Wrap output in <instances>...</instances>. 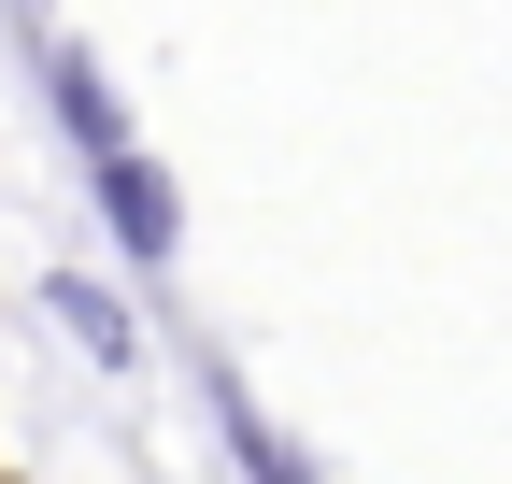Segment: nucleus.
I'll return each mask as SVG.
<instances>
[{"instance_id": "1", "label": "nucleus", "mask_w": 512, "mask_h": 484, "mask_svg": "<svg viewBox=\"0 0 512 484\" xmlns=\"http://www.w3.org/2000/svg\"><path fill=\"white\" fill-rule=\"evenodd\" d=\"M86 200H100V242L128 257V285H171V257H185V186H171V157H100L86 171Z\"/></svg>"}, {"instance_id": "2", "label": "nucleus", "mask_w": 512, "mask_h": 484, "mask_svg": "<svg viewBox=\"0 0 512 484\" xmlns=\"http://www.w3.org/2000/svg\"><path fill=\"white\" fill-rule=\"evenodd\" d=\"M15 43H29V86H43V114H57V143H72L86 171L100 157H128V100H114V72L72 43V29H43V15H15Z\"/></svg>"}, {"instance_id": "3", "label": "nucleus", "mask_w": 512, "mask_h": 484, "mask_svg": "<svg viewBox=\"0 0 512 484\" xmlns=\"http://www.w3.org/2000/svg\"><path fill=\"white\" fill-rule=\"evenodd\" d=\"M185 371H200V413H214V442H228V484H328V456H313V442H299L285 413H271V399L228 371L214 342L185 356Z\"/></svg>"}, {"instance_id": "4", "label": "nucleus", "mask_w": 512, "mask_h": 484, "mask_svg": "<svg viewBox=\"0 0 512 484\" xmlns=\"http://www.w3.org/2000/svg\"><path fill=\"white\" fill-rule=\"evenodd\" d=\"M43 314H57V342H72L100 385L143 371V314H128V285H114V271H43Z\"/></svg>"}]
</instances>
